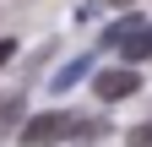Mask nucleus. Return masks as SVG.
Masks as SVG:
<instances>
[{"label":"nucleus","mask_w":152,"mask_h":147,"mask_svg":"<svg viewBox=\"0 0 152 147\" xmlns=\"http://www.w3.org/2000/svg\"><path fill=\"white\" fill-rule=\"evenodd\" d=\"M65 136H76V115H65V109H44L22 125V147H54Z\"/></svg>","instance_id":"1"},{"label":"nucleus","mask_w":152,"mask_h":147,"mask_svg":"<svg viewBox=\"0 0 152 147\" xmlns=\"http://www.w3.org/2000/svg\"><path fill=\"white\" fill-rule=\"evenodd\" d=\"M92 93L103 104H120V98H136L141 93V71L136 65H114V71H92Z\"/></svg>","instance_id":"2"},{"label":"nucleus","mask_w":152,"mask_h":147,"mask_svg":"<svg viewBox=\"0 0 152 147\" xmlns=\"http://www.w3.org/2000/svg\"><path fill=\"white\" fill-rule=\"evenodd\" d=\"M82 76H92V54H76V60H65V65L49 76V93H71Z\"/></svg>","instance_id":"3"},{"label":"nucleus","mask_w":152,"mask_h":147,"mask_svg":"<svg viewBox=\"0 0 152 147\" xmlns=\"http://www.w3.org/2000/svg\"><path fill=\"white\" fill-rule=\"evenodd\" d=\"M114 49L125 54V65H141V60H152V22H141L136 33H130V38H120Z\"/></svg>","instance_id":"4"},{"label":"nucleus","mask_w":152,"mask_h":147,"mask_svg":"<svg viewBox=\"0 0 152 147\" xmlns=\"http://www.w3.org/2000/svg\"><path fill=\"white\" fill-rule=\"evenodd\" d=\"M141 22H147L141 11H125V16H114V22H109V27L98 33V38H103V44H120V38H130V33H136Z\"/></svg>","instance_id":"5"},{"label":"nucleus","mask_w":152,"mask_h":147,"mask_svg":"<svg viewBox=\"0 0 152 147\" xmlns=\"http://www.w3.org/2000/svg\"><path fill=\"white\" fill-rule=\"evenodd\" d=\"M130 147H152V120H141L136 131H130Z\"/></svg>","instance_id":"6"},{"label":"nucleus","mask_w":152,"mask_h":147,"mask_svg":"<svg viewBox=\"0 0 152 147\" xmlns=\"http://www.w3.org/2000/svg\"><path fill=\"white\" fill-rule=\"evenodd\" d=\"M11 54H16V44H11V38H0V65H6Z\"/></svg>","instance_id":"7"},{"label":"nucleus","mask_w":152,"mask_h":147,"mask_svg":"<svg viewBox=\"0 0 152 147\" xmlns=\"http://www.w3.org/2000/svg\"><path fill=\"white\" fill-rule=\"evenodd\" d=\"M109 6H130V0H109Z\"/></svg>","instance_id":"8"}]
</instances>
